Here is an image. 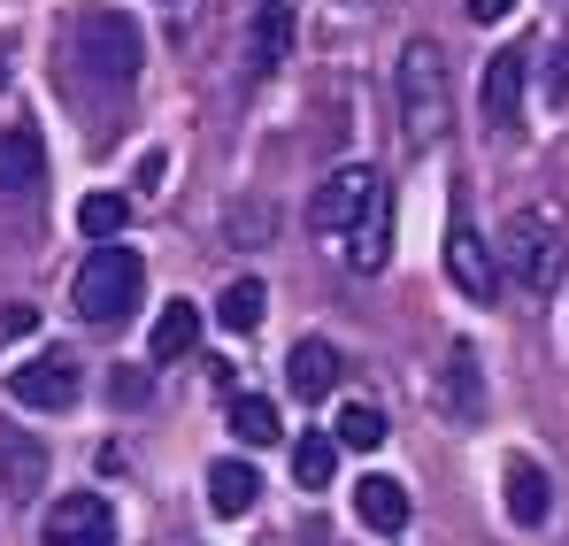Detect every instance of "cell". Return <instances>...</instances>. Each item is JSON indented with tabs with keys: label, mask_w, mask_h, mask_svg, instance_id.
<instances>
[{
	"label": "cell",
	"mask_w": 569,
	"mask_h": 546,
	"mask_svg": "<svg viewBox=\"0 0 569 546\" xmlns=\"http://www.w3.org/2000/svg\"><path fill=\"white\" fill-rule=\"evenodd\" d=\"M447 408H455V416H477V408H485V377H477L470 347H455V363H447Z\"/></svg>",
	"instance_id": "obj_24"
},
{
	"label": "cell",
	"mask_w": 569,
	"mask_h": 546,
	"mask_svg": "<svg viewBox=\"0 0 569 546\" xmlns=\"http://www.w3.org/2000/svg\"><path fill=\"white\" fill-rule=\"evenodd\" d=\"M0 86H8V39H0Z\"/></svg>",
	"instance_id": "obj_29"
},
{
	"label": "cell",
	"mask_w": 569,
	"mask_h": 546,
	"mask_svg": "<svg viewBox=\"0 0 569 546\" xmlns=\"http://www.w3.org/2000/svg\"><path fill=\"white\" fill-rule=\"evenodd\" d=\"M470 8V23H508L516 16V0H462Z\"/></svg>",
	"instance_id": "obj_28"
},
{
	"label": "cell",
	"mask_w": 569,
	"mask_h": 546,
	"mask_svg": "<svg viewBox=\"0 0 569 546\" xmlns=\"http://www.w3.org/2000/svg\"><path fill=\"white\" fill-rule=\"evenodd\" d=\"M547 100H555V108H569V47L547 62Z\"/></svg>",
	"instance_id": "obj_27"
},
{
	"label": "cell",
	"mask_w": 569,
	"mask_h": 546,
	"mask_svg": "<svg viewBox=\"0 0 569 546\" xmlns=\"http://www.w3.org/2000/svg\"><path fill=\"white\" fill-rule=\"evenodd\" d=\"M192 347H200V308H192V300H170V308L154 316V331H147V355H154V363H186Z\"/></svg>",
	"instance_id": "obj_15"
},
{
	"label": "cell",
	"mask_w": 569,
	"mask_h": 546,
	"mask_svg": "<svg viewBox=\"0 0 569 546\" xmlns=\"http://www.w3.org/2000/svg\"><path fill=\"white\" fill-rule=\"evenodd\" d=\"M123 224H131V200H123V192H86V200H78V231H86L93 247L116 239Z\"/></svg>",
	"instance_id": "obj_23"
},
{
	"label": "cell",
	"mask_w": 569,
	"mask_h": 546,
	"mask_svg": "<svg viewBox=\"0 0 569 546\" xmlns=\"http://www.w3.org/2000/svg\"><path fill=\"white\" fill-rule=\"evenodd\" d=\"M278 62H292V8L270 0L262 23H254V70H278Z\"/></svg>",
	"instance_id": "obj_20"
},
{
	"label": "cell",
	"mask_w": 569,
	"mask_h": 546,
	"mask_svg": "<svg viewBox=\"0 0 569 546\" xmlns=\"http://www.w3.org/2000/svg\"><path fill=\"white\" fill-rule=\"evenodd\" d=\"M231 439H239V447H270V439H278V408H270L262 393H239V400H231Z\"/></svg>",
	"instance_id": "obj_22"
},
{
	"label": "cell",
	"mask_w": 569,
	"mask_h": 546,
	"mask_svg": "<svg viewBox=\"0 0 569 546\" xmlns=\"http://www.w3.org/2000/svg\"><path fill=\"white\" fill-rule=\"evenodd\" d=\"M108 393H116L123 408H139V400L154 393V377H147V369H139V363H116V377H108Z\"/></svg>",
	"instance_id": "obj_25"
},
{
	"label": "cell",
	"mask_w": 569,
	"mask_h": 546,
	"mask_svg": "<svg viewBox=\"0 0 569 546\" xmlns=\"http://www.w3.org/2000/svg\"><path fill=\"white\" fill-rule=\"evenodd\" d=\"M47 178V139L31 123H8L0 131V192H31Z\"/></svg>",
	"instance_id": "obj_11"
},
{
	"label": "cell",
	"mask_w": 569,
	"mask_h": 546,
	"mask_svg": "<svg viewBox=\"0 0 569 546\" xmlns=\"http://www.w3.org/2000/svg\"><path fill=\"white\" fill-rule=\"evenodd\" d=\"M385 192V178L370 162H355V170H331V178L316 185V200H308V224L316 231H331V239H347L362 216H370V200Z\"/></svg>",
	"instance_id": "obj_5"
},
{
	"label": "cell",
	"mask_w": 569,
	"mask_h": 546,
	"mask_svg": "<svg viewBox=\"0 0 569 546\" xmlns=\"http://www.w3.org/2000/svg\"><path fill=\"white\" fill-rule=\"evenodd\" d=\"M70 62H78L86 78H100V86H131L139 62H147L139 23H131L123 8H86V16L70 23Z\"/></svg>",
	"instance_id": "obj_3"
},
{
	"label": "cell",
	"mask_w": 569,
	"mask_h": 546,
	"mask_svg": "<svg viewBox=\"0 0 569 546\" xmlns=\"http://www.w3.org/2000/svg\"><path fill=\"white\" fill-rule=\"evenodd\" d=\"M385 255H392V185L370 200V216L347 231V262L355 270H385Z\"/></svg>",
	"instance_id": "obj_14"
},
{
	"label": "cell",
	"mask_w": 569,
	"mask_h": 546,
	"mask_svg": "<svg viewBox=\"0 0 569 546\" xmlns=\"http://www.w3.org/2000/svg\"><path fill=\"white\" fill-rule=\"evenodd\" d=\"M500 262L516 270V285H531V292H547L555 277H562V231L547 224V216H516L508 231H500Z\"/></svg>",
	"instance_id": "obj_4"
},
{
	"label": "cell",
	"mask_w": 569,
	"mask_h": 546,
	"mask_svg": "<svg viewBox=\"0 0 569 546\" xmlns=\"http://www.w3.org/2000/svg\"><path fill=\"white\" fill-rule=\"evenodd\" d=\"M254 500H262V477H254V461H208V508H216V516H247V508H254Z\"/></svg>",
	"instance_id": "obj_13"
},
{
	"label": "cell",
	"mask_w": 569,
	"mask_h": 546,
	"mask_svg": "<svg viewBox=\"0 0 569 546\" xmlns=\"http://www.w3.org/2000/svg\"><path fill=\"white\" fill-rule=\"evenodd\" d=\"M0 485L16 493V500H31V493H47V447L39 439H0Z\"/></svg>",
	"instance_id": "obj_17"
},
{
	"label": "cell",
	"mask_w": 569,
	"mask_h": 546,
	"mask_svg": "<svg viewBox=\"0 0 569 546\" xmlns=\"http://www.w3.org/2000/svg\"><path fill=\"white\" fill-rule=\"evenodd\" d=\"M292 477H300L308 493H323V485L339 477V431H300V439H292Z\"/></svg>",
	"instance_id": "obj_18"
},
{
	"label": "cell",
	"mask_w": 569,
	"mask_h": 546,
	"mask_svg": "<svg viewBox=\"0 0 569 546\" xmlns=\"http://www.w3.org/2000/svg\"><path fill=\"white\" fill-rule=\"evenodd\" d=\"M523 86H531V54L508 47L485 62V123H516L523 116Z\"/></svg>",
	"instance_id": "obj_10"
},
{
	"label": "cell",
	"mask_w": 569,
	"mask_h": 546,
	"mask_svg": "<svg viewBox=\"0 0 569 546\" xmlns=\"http://www.w3.org/2000/svg\"><path fill=\"white\" fill-rule=\"evenodd\" d=\"M331 431H339V447H355V455H378V447H385V408H370V400H347Z\"/></svg>",
	"instance_id": "obj_21"
},
{
	"label": "cell",
	"mask_w": 569,
	"mask_h": 546,
	"mask_svg": "<svg viewBox=\"0 0 569 546\" xmlns=\"http://www.w3.org/2000/svg\"><path fill=\"white\" fill-rule=\"evenodd\" d=\"M262 316H270V292H262V277H239V285H223V300H216V324L223 331H262Z\"/></svg>",
	"instance_id": "obj_19"
},
{
	"label": "cell",
	"mask_w": 569,
	"mask_h": 546,
	"mask_svg": "<svg viewBox=\"0 0 569 546\" xmlns=\"http://www.w3.org/2000/svg\"><path fill=\"white\" fill-rule=\"evenodd\" d=\"M47 546H116V508L100 493H62L47 508Z\"/></svg>",
	"instance_id": "obj_7"
},
{
	"label": "cell",
	"mask_w": 569,
	"mask_h": 546,
	"mask_svg": "<svg viewBox=\"0 0 569 546\" xmlns=\"http://www.w3.org/2000/svg\"><path fill=\"white\" fill-rule=\"evenodd\" d=\"M339 347H331V339H300V347H292V363H284V377H292V400H323V393H331V385H339Z\"/></svg>",
	"instance_id": "obj_12"
},
{
	"label": "cell",
	"mask_w": 569,
	"mask_h": 546,
	"mask_svg": "<svg viewBox=\"0 0 569 546\" xmlns=\"http://www.w3.org/2000/svg\"><path fill=\"white\" fill-rule=\"evenodd\" d=\"M500 493H508V516L523 524V532H539L547 516H555V485H547V469L531 455H508V469H500Z\"/></svg>",
	"instance_id": "obj_9"
},
{
	"label": "cell",
	"mask_w": 569,
	"mask_h": 546,
	"mask_svg": "<svg viewBox=\"0 0 569 546\" xmlns=\"http://www.w3.org/2000/svg\"><path fill=\"white\" fill-rule=\"evenodd\" d=\"M78 363L70 355H39V363H23V369H8V400L16 408H39V416H54V408H70L78 400Z\"/></svg>",
	"instance_id": "obj_6"
},
{
	"label": "cell",
	"mask_w": 569,
	"mask_h": 546,
	"mask_svg": "<svg viewBox=\"0 0 569 546\" xmlns=\"http://www.w3.org/2000/svg\"><path fill=\"white\" fill-rule=\"evenodd\" d=\"M447 116H455L447 54L431 39H408L400 47V123H408V147H439L447 139Z\"/></svg>",
	"instance_id": "obj_1"
},
{
	"label": "cell",
	"mask_w": 569,
	"mask_h": 546,
	"mask_svg": "<svg viewBox=\"0 0 569 546\" xmlns=\"http://www.w3.org/2000/svg\"><path fill=\"white\" fill-rule=\"evenodd\" d=\"M355 516L392 539V532L408 524V485H400V477H362V485H355Z\"/></svg>",
	"instance_id": "obj_16"
},
{
	"label": "cell",
	"mask_w": 569,
	"mask_h": 546,
	"mask_svg": "<svg viewBox=\"0 0 569 546\" xmlns=\"http://www.w3.org/2000/svg\"><path fill=\"white\" fill-rule=\"evenodd\" d=\"M31 331H39V308H23V300L0 308V347H8V339H31Z\"/></svg>",
	"instance_id": "obj_26"
},
{
	"label": "cell",
	"mask_w": 569,
	"mask_h": 546,
	"mask_svg": "<svg viewBox=\"0 0 569 546\" xmlns=\"http://www.w3.org/2000/svg\"><path fill=\"white\" fill-rule=\"evenodd\" d=\"M139 292H147V262L131 247H116V239H100L93 255L78 262V285H70V300H78L86 324H123L139 308Z\"/></svg>",
	"instance_id": "obj_2"
},
{
	"label": "cell",
	"mask_w": 569,
	"mask_h": 546,
	"mask_svg": "<svg viewBox=\"0 0 569 546\" xmlns=\"http://www.w3.org/2000/svg\"><path fill=\"white\" fill-rule=\"evenodd\" d=\"M447 277H455V292H470L477 308L500 292V262H492V247L477 239L470 224H455V231H447Z\"/></svg>",
	"instance_id": "obj_8"
}]
</instances>
